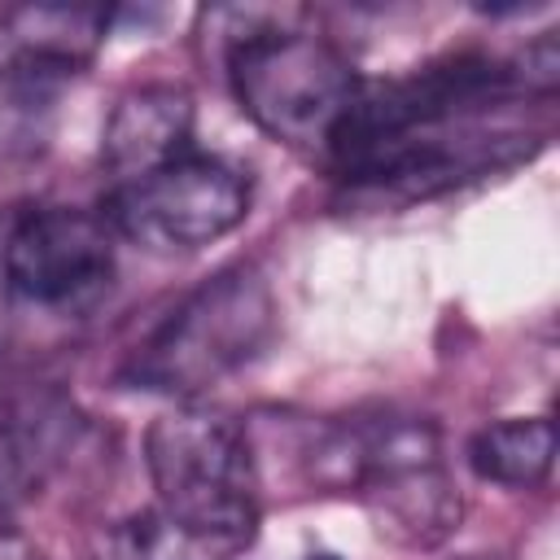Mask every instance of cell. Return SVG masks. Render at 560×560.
<instances>
[{
  "instance_id": "cell-14",
  "label": "cell",
  "mask_w": 560,
  "mask_h": 560,
  "mask_svg": "<svg viewBox=\"0 0 560 560\" xmlns=\"http://www.w3.org/2000/svg\"><path fill=\"white\" fill-rule=\"evenodd\" d=\"M0 534H9V516L4 512H0Z\"/></svg>"
},
{
  "instance_id": "cell-3",
  "label": "cell",
  "mask_w": 560,
  "mask_h": 560,
  "mask_svg": "<svg viewBox=\"0 0 560 560\" xmlns=\"http://www.w3.org/2000/svg\"><path fill=\"white\" fill-rule=\"evenodd\" d=\"M144 468L158 490V508L171 521L232 556L254 542L262 481L241 420L206 402L171 407L144 433Z\"/></svg>"
},
{
  "instance_id": "cell-8",
  "label": "cell",
  "mask_w": 560,
  "mask_h": 560,
  "mask_svg": "<svg viewBox=\"0 0 560 560\" xmlns=\"http://www.w3.org/2000/svg\"><path fill=\"white\" fill-rule=\"evenodd\" d=\"M109 18L96 4H0V83L74 79L105 39Z\"/></svg>"
},
{
  "instance_id": "cell-1",
  "label": "cell",
  "mask_w": 560,
  "mask_h": 560,
  "mask_svg": "<svg viewBox=\"0 0 560 560\" xmlns=\"http://www.w3.org/2000/svg\"><path fill=\"white\" fill-rule=\"evenodd\" d=\"M306 472L324 490H354L376 534L398 547H438L464 516V494L442 464V438L429 416L372 411L332 420L306 446Z\"/></svg>"
},
{
  "instance_id": "cell-7",
  "label": "cell",
  "mask_w": 560,
  "mask_h": 560,
  "mask_svg": "<svg viewBox=\"0 0 560 560\" xmlns=\"http://www.w3.org/2000/svg\"><path fill=\"white\" fill-rule=\"evenodd\" d=\"M83 438V416L61 389H22L0 402V512L13 516L22 503L66 468Z\"/></svg>"
},
{
  "instance_id": "cell-10",
  "label": "cell",
  "mask_w": 560,
  "mask_h": 560,
  "mask_svg": "<svg viewBox=\"0 0 560 560\" xmlns=\"http://www.w3.org/2000/svg\"><path fill=\"white\" fill-rule=\"evenodd\" d=\"M556 464V424L551 416H508L481 424L468 438V468L508 490H534L551 477Z\"/></svg>"
},
{
  "instance_id": "cell-4",
  "label": "cell",
  "mask_w": 560,
  "mask_h": 560,
  "mask_svg": "<svg viewBox=\"0 0 560 560\" xmlns=\"http://www.w3.org/2000/svg\"><path fill=\"white\" fill-rule=\"evenodd\" d=\"M276 337V298L254 267H223L184 293L127 354L122 381L144 394L197 398L254 363Z\"/></svg>"
},
{
  "instance_id": "cell-11",
  "label": "cell",
  "mask_w": 560,
  "mask_h": 560,
  "mask_svg": "<svg viewBox=\"0 0 560 560\" xmlns=\"http://www.w3.org/2000/svg\"><path fill=\"white\" fill-rule=\"evenodd\" d=\"M92 560H232V551L184 529L162 508H144L105 525L92 542Z\"/></svg>"
},
{
  "instance_id": "cell-6",
  "label": "cell",
  "mask_w": 560,
  "mask_h": 560,
  "mask_svg": "<svg viewBox=\"0 0 560 560\" xmlns=\"http://www.w3.org/2000/svg\"><path fill=\"white\" fill-rule=\"evenodd\" d=\"M114 280V232L79 206H26L0 228V289L31 311H88Z\"/></svg>"
},
{
  "instance_id": "cell-2",
  "label": "cell",
  "mask_w": 560,
  "mask_h": 560,
  "mask_svg": "<svg viewBox=\"0 0 560 560\" xmlns=\"http://www.w3.org/2000/svg\"><path fill=\"white\" fill-rule=\"evenodd\" d=\"M241 22L228 44V83L241 114L276 144L324 158L363 83L354 61L306 26L267 13H241Z\"/></svg>"
},
{
  "instance_id": "cell-9",
  "label": "cell",
  "mask_w": 560,
  "mask_h": 560,
  "mask_svg": "<svg viewBox=\"0 0 560 560\" xmlns=\"http://www.w3.org/2000/svg\"><path fill=\"white\" fill-rule=\"evenodd\" d=\"M192 153V96L179 83H140L122 92L101 131V162L114 184L140 179Z\"/></svg>"
},
{
  "instance_id": "cell-13",
  "label": "cell",
  "mask_w": 560,
  "mask_h": 560,
  "mask_svg": "<svg viewBox=\"0 0 560 560\" xmlns=\"http://www.w3.org/2000/svg\"><path fill=\"white\" fill-rule=\"evenodd\" d=\"M306 560H341V556H332V551H315V556H306Z\"/></svg>"
},
{
  "instance_id": "cell-5",
  "label": "cell",
  "mask_w": 560,
  "mask_h": 560,
  "mask_svg": "<svg viewBox=\"0 0 560 560\" xmlns=\"http://www.w3.org/2000/svg\"><path fill=\"white\" fill-rule=\"evenodd\" d=\"M101 210L114 236L149 254H192L245 223L249 175L192 149L140 179L109 184Z\"/></svg>"
},
{
  "instance_id": "cell-12",
  "label": "cell",
  "mask_w": 560,
  "mask_h": 560,
  "mask_svg": "<svg viewBox=\"0 0 560 560\" xmlns=\"http://www.w3.org/2000/svg\"><path fill=\"white\" fill-rule=\"evenodd\" d=\"M0 560H48V556L22 534H0Z\"/></svg>"
}]
</instances>
